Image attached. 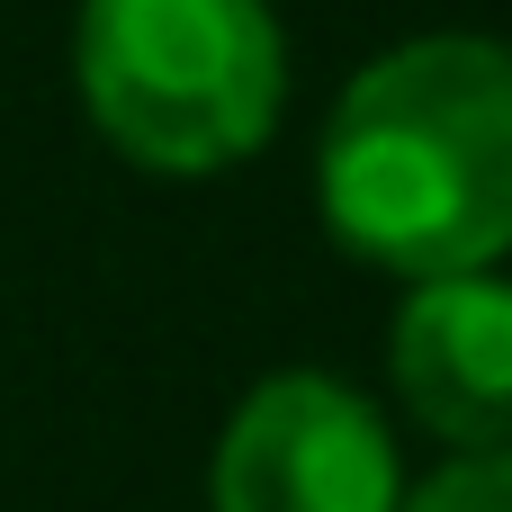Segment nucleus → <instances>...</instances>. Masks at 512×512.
Here are the masks:
<instances>
[{"label": "nucleus", "instance_id": "f03ea898", "mask_svg": "<svg viewBox=\"0 0 512 512\" xmlns=\"http://www.w3.org/2000/svg\"><path fill=\"white\" fill-rule=\"evenodd\" d=\"M72 90L117 162L207 180L279 135L288 36L270 0H81Z\"/></svg>", "mask_w": 512, "mask_h": 512}, {"label": "nucleus", "instance_id": "7ed1b4c3", "mask_svg": "<svg viewBox=\"0 0 512 512\" xmlns=\"http://www.w3.org/2000/svg\"><path fill=\"white\" fill-rule=\"evenodd\" d=\"M207 504L216 512H396L405 504V459L378 423V405L324 369H279L261 378L207 459Z\"/></svg>", "mask_w": 512, "mask_h": 512}, {"label": "nucleus", "instance_id": "39448f33", "mask_svg": "<svg viewBox=\"0 0 512 512\" xmlns=\"http://www.w3.org/2000/svg\"><path fill=\"white\" fill-rule=\"evenodd\" d=\"M396 512H512V450H459L423 486H405Z\"/></svg>", "mask_w": 512, "mask_h": 512}, {"label": "nucleus", "instance_id": "20e7f679", "mask_svg": "<svg viewBox=\"0 0 512 512\" xmlns=\"http://www.w3.org/2000/svg\"><path fill=\"white\" fill-rule=\"evenodd\" d=\"M387 378L396 405L459 450H512V279H423L396 297L387 324Z\"/></svg>", "mask_w": 512, "mask_h": 512}, {"label": "nucleus", "instance_id": "f257e3e1", "mask_svg": "<svg viewBox=\"0 0 512 512\" xmlns=\"http://www.w3.org/2000/svg\"><path fill=\"white\" fill-rule=\"evenodd\" d=\"M324 234L423 288L504 270L512 252V45L477 27L369 54L315 144Z\"/></svg>", "mask_w": 512, "mask_h": 512}]
</instances>
